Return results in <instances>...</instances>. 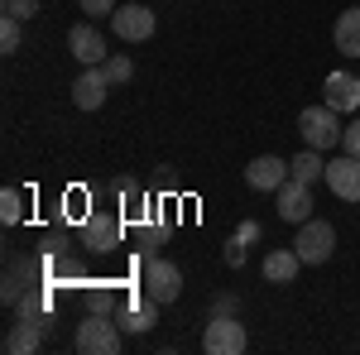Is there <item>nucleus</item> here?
<instances>
[{
    "label": "nucleus",
    "instance_id": "a878e982",
    "mask_svg": "<svg viewBox=\"0 0 360 355\" xmlns=\"http://www.w3.org/2000/svg\"><path fill=\"white\" fill-rule=\"evenodd\" d=\"M341 149L360 159V120H351V125H346V135H341Z\"/></svg>",
    "mask_w": 360,
    "mask_h": 355
},
{
    "label": "nucleus",
    "instance_id": "0eeeda50",
    "mask_svg": "<svg viewBox=\"0 0 360 355\" xmlns=\"http://www.w3.org/2000/svg\"><path fill=\"white\" fill-rule=\"evenodd\" d=\"M82 245L91 250V254H111V250H120V217H115V212H86Z\"/></svg>",
    "mask_w": 360,
    "mask_h": 355
},
{
    "label": "nucleus",
    "instance_id": "393cba45",
    "mask_svg": "<svg viewBox=\"0 0 360 355\" xmlns=\"http://www.w3.org/2000/svg\"><path fill=\"white\" fill-rule=\"evenodd\" d=\"M226 264H231V269H240V264H245V240H240V235H231V240H226Z\"/></svg>",
    "mask_w": 360,
    "mask_h": 355
},
{
    "label": "nucleus",
    "instance_id": "412c9836",
    "mask_svg": "<svg viewBox=\"0 0 360 355\" xmlns=\"http://www.w3.org/2000/svg\"><path fill=\"white\" fill-rule=\"evenodd\" d=\"M20 25H25V20L0 15V49H5V53H20Z\"/></svg>",
    "mask_w": 360,
    "mask_h": 355
},
{
    "label": "nucleus",
    "instance_id": "1a4fd4ad",
    "mask_svg": "<svg viewBox=\"0 0 360 355\" xmlns=\"http://www.w3.org/2000/svg\"><path fill=\"white\" fill-rule=\"evenodd\" d=\"M327 188L341 197V202H360V159L356 154H336V159H327Z\"/></svg>",
    "mask_w": 360,
    "mask_h": 355
},
{
    "label": "nucleus",
    "instance_id": "39448f33",
    "mask_svg": "<svg viewBox=\"0 0 360 355\" xmlns=\"http://www.w3.org/2000/svg\"><path fill=\"white\" fill-rule=\"evenodd\" d=\"M154 29H159V15H154L149 5H115V15H111V34L115 39L144 44V39H154Z\"/></svg>",
    "mask_w": 360,
    "mask_h": 355
},
{
    "label": "nucleus",
    "instance_id": "6e6552de",
    "mask_svg": "<svg viewBox=\"0 0 360 355\" xmlns=\"http://www.w3.org/2000/svg\"><path fill=\"white\" fill-rule=\"evenodd\" d=\"M274 212H278V221H288V226H303V221L312 217V188L298 183V178H288V183L274 192Z\"/></svg>",
    "mask_w": 360,
    "mask_h": 355
},
{
    "label": "nucleus",
    "instance_id": "dca6fc26",
    "mask_svg": "<svg viewBox=\"0 0 360 355\" xmlns=\"http://www.w3.org/2000/svg\"><path fill=\"white\" fill-rule=\"evenodd\" d=\"M332 39H336V53L360 58V5H351V10H341V15H336Z\"/></svg>",
    "mask_w": 360,
    "mask_h": 355
},
{
    "label": "nucleus",
    "instance_id": "a211bd4d",
    "mask_svg": "<svg viewBox=\"0 0 360 355\" xmlns=\"http://www.w3.org/2000/svg\"><path fill=\"white\" fill-rule=\"evenodd\" d=\"M154 322H159V302L149 298V293H144V298H135L130 307H125V312H120V327L135 331V336H144V331L154 327Z\"/></svg>",
    "mask_w": 360,
    "mask_h": 355
},
{
    "label": "nucleus",
    "instance_id": "6ab92c4d",
    "mask_svg": "<svg viewBox=\"0 0 360 355\" xmlns=\"http://www.w3.org/2000/svg\"><path fill=\"white\" fill-rule=\"evenodd\" d=\"M101 67H106V77H111V86H120V82H130V77H135V63H130L125 53H111L106 63H101Z\"/></svg>",
    "mask_w": 360,
    "mask_h": 355
},
{
    "label": "nucleus",
    "instance_id": "5701e85b",
    "mask_svg": "<svg viewBox=\"0 0 360 355\" xmlns=\"http://www.w3.org/2000/svg\"><path fill=\"white\" fill-rule=\"evenodd\" d=\"M5 15H15V20H34V15H39V0H5Z\"/></svg>",
    "mask_w": 360,
    "mask_h": 355
},
{
    "label": "nucleus",
    "instance_id": "9b49d317",
    "mask_svg": "<svg viewBox=\"0 0 360 355\" xmlns=\"http://www.w3.org/2000/svg\"><path fill=\"white\" fill-rule=\"evenodd\" d=\"M245 183L255 192H278L283 183H288V164H283L278 154H259V159L245 164Z\"/></svg>",
    "mask_w": 360,
    "mask_h": 355
},
{
    "label": "nucleus",
    "instance_id": "ddd939ff",
    "mask_svg": "<svg viewBox=\"0 0 360 355\" xmlns=\"http://www.w3.org/2000/svg\"><path fill=\"white\" fill-rule=\"evenodd\" d=\"M322 101L332 110H341V115H351V110L360 106V72L351 77V72H332L327 82H322Z\"/></svg>",
    "mask_w": 360,
    "mask_h": 355
},
{
    "label": "nucleus",
    "instance_id": "f257e3e1",
    "mask_svg": "<svg viewBox=\"0 0 360 355\" xmlns=\"http://www.w3.org/2000/svg\"><path fill=\"white\" fill-rule=\"evenodd\" d=\"M120 322H115L106 307H91L82 322H77V336H72V346L82 355H115L120 346H125V336H120Z\"/></svg>",
    "mask_w": 360,
    "mask_h": 355
},
{
    "label": "nucleus",
    "instance_id": "4be33fe9",
    "mask_svg": "<svg viewBox=\"0 0 360 355\" xmlns=\"http://www.w3.org/2000/svg\"><path fill=\"white\" fill-rule=\"evenodd\" d=\"M44 312H49V298H44V293H34V288L15 302V317H44Z\"/></svg>",
    "mask_w": 360,
    "mask_h": 355
},
{
    "label": "nucleus",
    "instance_id": "423d86ee",
    "mask_svg": "<svg viewBox=\"0 0 360 355\" xmlns=\"http://www.w3.org/2000/svg\"><path fill=\"white\" fill-rule=\"evenodd\" d=\"M144 293L159 302V307L173 302L178 293H183V269H178L173 259H159V254H154V259L144 264Z\"/></svg>",
    "mask_w": 360,
    "mask_h": 355
},
{
    "label": "nucleus",
    "instance_id": "9d476101",
    "mask_svg": "<svg viewBox=\"0 0 360 355\" xmlns=\"http://www.w3.org/2000/svg\"><path fill=\"white\" fill-rule=\"evenodd\" d=\"M106 91H111L106 67H101V63H96V67H82L77 82H72V106L77 110H101L106 106Z\"/></svg>",
    "mask_w": 360,
    "mask_h": 355
},
{
    "label": "nucleus",
    "instance_id": "b1692460",
    "mask_svg": "<svg viewBox=\"0 0 360 355\" xmlns=\"http://www.w3.org/2000/svg\"><path fill=\"white\" fill-rule=\"evenodd\" d=\"M82 15H91V20H111L115 0H82Z\"/></svg>",
    "mask_w": 360,
    "mask_h": 355
},
{
    "label": "nucleus",
    "instance_id": "cd10ccee",
    "mask_svg": "<svg viewBox=\"0 0 360 355\" xmlns=\"http://www.w3.org/2000/svg\"><path fill=\"white\" fill-rule=\"evenodd\" d=\"M115 192H120L125 202H135V197H139V183H135V178H120V183H115Z\"/></svg>",
    "mask_w": 360,
    "mask_h": 355
},
{
    "label": "nucleus",
    "instance_id": "f03ea898",
    "mask_svg": "<svg viewBox=\"0 0 360 355\" xmlns=\"http://www.w3.org/2000/svg\"><path fill=\"white\" fill-rule=\"evenodd\" d=\"M298 135H303L307 149H336V144H341V135H346L341 110H332L327 101H322V106L298 110Z\"/></svg>",
    "mask_w": 360,
    "mask_h": 355
},
{
    "label": "nucleus",
    "instance_id": "20e7f679",
    "mask_svg": "<svg viewBox=\"0 0 360 355\" xmlns=\"http://www.w3.org/2000/svg\"><path fill=\"white\" fill-rule=\"evenodd\" d=\"M245 346H250V336L236 322V312H212V322L202 331V351L207 355H240Z\"/></svg>",
    "mask_w": 360,
    "mask_h": 355
},
{
    "label": "nucleus",
    "instance_id": "bb28decb",
    "mask_svg": "<svg viewBox=\"0 0 360 355\" xmlns=\"http://www.w3.org/2000/svg\"><path fill=\"white\" fill-rule=\"evenodd\" d=\"M236 235H240L245 245H255V240H259V221H240V231H236Z\"/></svg>",
    "mask_w": 360,
    "mask_h": 355
},
{
    "label": "nucleus",
    "instance_id": "4468645a",
    "mask_svg": "<svg viewBox=\"0 0 360 355\" xmlns=\"http://www.w3.org/2000/svg\"><path fill=\"white\" fill-rule=\"evenodd\" d=\"M44 341V322L39 317H15V327L5 331V351L10 355H34Z\"/></svg>",
    "mask_w": 360,
    "mask_h": 355
},
{
    "label": "nucleus",
    "instance_id": "f3484780",
    "mask_svg": "<svg viewBox=\"0 0 360 355\" xmlns=\"http://www.w3.org/2000/svg\"><path fill=\"white\" fill-rule=\"evenodd\" d=\"M288 178H298V183H327V159H322V149H303V154H293L288 159Z\"/></svg>",
    "mask_w": 360,
    "mask_h": 355
},
{
    "label": "nucleus",
    "instance_id": "f8f14e48",
    "mask_svg": "<svg viewBox=\"0 0 360 355\" xmlns=\"http://www.w3.org/2000/svg\"><path fill=\"white\" fill-rule=\"evenodd\" d=\"M68 53L77 58L82 67H96V63L111 58V53H106V39H101L91 25H72V29H68Z\"/></svg>",
    "mask_w": 360,
    "mask_h": 355
},
{
    "label": "nucleus",
    "instance_id": "7ed1b4c3",
    "mask_svg": "<svg viewBox=\"0 0 360 355\" xmlns=\"http://www.w3.org/2000/svg\"><path fill=\"white\" fill-rule=\"evenodd\" d=\"M293 250H298L303 264H327V259L336 254V226L332 221L307 217L303 226H298V235H293Z\"/></svg>",
    "mask_w": 360,
    "mask_h": 355
},
{
    "label": "nucleus",
    "instance_id": "aec40b11",
    "mask_svg": "<svg viewBox=\"0 0 360 355\" xmlns=\"http://www.w3.org/2000/svg\"><path fill=\"white\" fill-rule=\"evenodd\" d=\"M20 217H25V197H20L15 188H5V192H0V221H5V226H15Z\"/></svg>",
    "mask_w": 360,
    "mask_h": 355
},
{
    "label": "nucleus",
    "instance_id": "c85d7f7f",
    "mask_svg": "<svg viewBox=\"0 0 360 355\" xmlns=\"http://www.w3.org/2000/svg\"><path fill=\"white\" fill-rule=\"evenodd\" d=\"M212 312H236V298H231V293H221V298L212 302Z\"/></svg>",
    "mask_w": 360,
    "mask_h": 355
},
{
    "label": "nucleus",
    "instance_id": "2eb2a0df",
    "mask_svg": "<svg viewBox=\"0 0 360 355\" xmlns=\"http://www.w3.org/2000/svg\"><path fill=\"white\" fill-rule=\"evenodd\" d=\"M298 269H303V259H298V250H293V245H288V250H269L264 264H259L264 283H293Z\"/></svg>",
    "mask_w": 360,
    "mask_h": 355
}]
</instances>
